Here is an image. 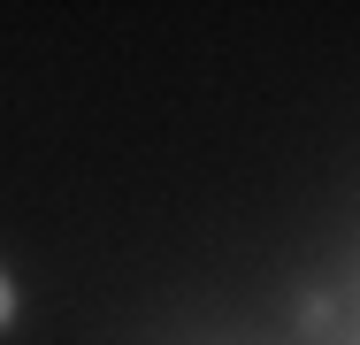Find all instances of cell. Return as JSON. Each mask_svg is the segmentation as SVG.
Instances as JSON below:
<instances>
[{
  "mask_svg": "<svg viewBox=\"0 0 360 345\" xmlns=\"http://www.w3.org/2000/svg\"><path fill=\"white\" fill-rule=\"evenodd\" d=\"M8 322H15V284L0 276V330H8Z\"/></svg>",
  "mask_w": 360,
  "mask_h": 345,
  "instance_id": "1",
  "label": "cell"
}]
</instances>
